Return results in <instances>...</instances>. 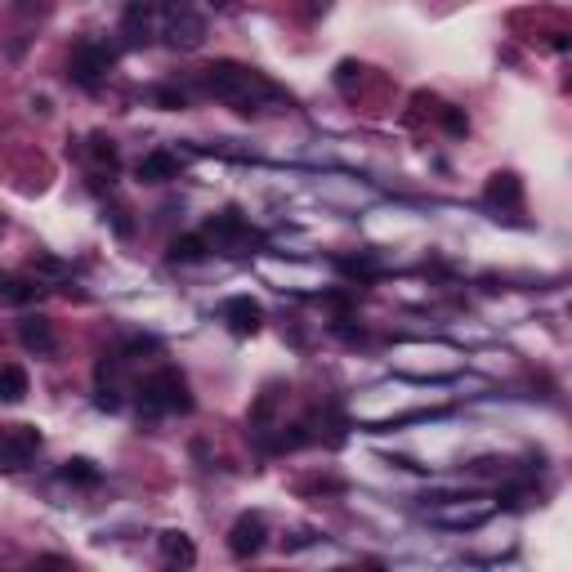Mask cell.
<instances>
[{
    "instance_id": "cell-4",
    "label": "cell",
    "mask_w": 572,
    "mask_h": 572,
    "mask_svg": "<svg viewBox=\"0 0 572 572\" xmlns=\"http://www.w3.org/2000/svg\"><path fill=\"white\" fill-rule=\"evenodd\" d=\"M112 63H116V54L107 50V45H99V41H76L72 54H67V76H72L76 85L95 90L107 72H112Z\"/></svg>"
},
{
    "instance_id": "cell-3",
    "label": "cell",
    "mask_w": 572,
    "mask_h": 572,
    "mask_svg": "<svg viewBox=\"0 0 572 572\" xmlns=\"http://www.w3.org/2000/svg\"><path fill=\"white\" fill-rule=\"evenodd\" d=\"M206 242H215L219 251H228V256H246V246H256L260 237H256V228L242 219V210H219V215H210L206 219V233H202Z\"/></svg>"
},
{
    "instance_id": "cell-20",
    "label": "cell",
    "mask_w": 572,
    "mask_h": 572,
    "mask_svg": "<svg viewBox=\"0 0 572 572\" xmlns=\"http://www.w3.org/2000/svg\"><path fill=\"white\" fill-rule=\"evenodd\" d=\"M354 81H363V63H340V72H336V85H340V90H349Z\"/></svg>"
},
{
    "instance_id": "cell-23",
    "label": "cell",
    "mask_w": 572,
    "mask_h": 572,
    "mask_svg": "<svg viewBox=\"0 0 572 572\" xmlns=\"http://www.w3.org/2000/svg\"><path fill=\"white\" fill-rule=\"evenodd\" d=\"M32 572H36V568H32Z\"/></svg>"
},
{
    "instance_id": "cell-15",
    "label": "cell",
    "mask_w": 572,
    "mask_h": 572,
    "mask_svg": "<svg viewBox=\"0 0 572 572\" xmlns=\"http://www.w3.org/2000/svg\"><path fill=\"white\" fill-rule=\"evenodd\" d=\"M27 398V371L18 363L0 366V403H23Z\"/></svg>"
},
{
    "instance_id": "cell-14",
    "label": "cell",
    "mask_w": 572,
    "mask_h": 572,
    "mask_svg": "<svg viewBox=\"0 0 572 572\" xmlns=\"http://www.w3.org/2000/svg\"><path fill=\"white\" fill-rule=\"evenodd\" d=\"M492 510H497L492 501H478V506H447V510H438V523H452V527H474V523L487 519Z\"/></svg>"
},
{
    "instance_id": "cell-11",
    "label": "cell",
    "mask_w": 572,
    "mask_h": 572,
    "mask_svg": "<svg viewBox=\"0 0 572 572\" xmlns=\"http://www.w3.org/2000/svg\"><path fill=\"white\" fill-rule=\"evenodd\" d=\"M139 179L144 184H170V179H179V156L166 153V148H156L139 161Z\"/></svg>"
},
{
    "instance_id": "cell-2",
    "label": "cell",
    "mask_w": 572,
    "mask_h": 572,
    "mask_svg": "<svg viewBox=\"0 0 572 572\" xmlns=\"http://www.w3.org/2000/svg\"><path fill=\"white\" fill-rule=\"evenodd\" d=\"M139 407L148 416H161V412H193V398H188V385L175 366H161L153 371L144 385H139Z\"/></svg>"
},
{
    "instance_id": "cell-12",
    "label": "cell",
    "mask_w": 572,
    "mask_h": 572,
    "mask_svg": "<svg viewBox=\"0 0 572 572\" xmlns=\"http://www.w3.org/2000/svg\"><path fill=\"white\" fill-rule=\"evenodd\" d=\"M487 202L501 210H523V179L519 175H492L487 184Z\"/></svg>"
},
{
    "instance_id": "cell-16",
    "label": "cell",
    "mask_w": 572,
    "mask_h": 572,
    "mask_svg": "<svg viewBox=\"0 0 572 572\" xmlns=\"http://www.w3.org/2000/svg\"><path fill=\"white\" fill-rule=\"evenodd\" d=\"M161 550H166L170 564H184V568L197 559V550H193V541H188L184 532H161Z\"/></svg>"
},
{
    "instance_id": "cell-13",
    "label": "cell",
    "mask_w": 572,
    "mask_h": 572,
    "mask_svg": "<svg viewBox=\"0 0 572 572\" xmlns=\"http://www.w3.org/2000/svg\"><path fill=\"white\" fill-rule=\"evenodd\" d=\"M148 27H153V9H148V5H125V14H121V36H125L130 45H144V41H148Z\"/></svg>"
},
{
    "instance_id": "cell-1",
    "label": "cell",
    "mask_w": 572,
    "mask_h": 572,
    "mask_svg": "<svg viewBox=\"0 0 572 572\" xmlns=\"http://www.w3.org/2000/svg\"><path fill=\"white\" fill-rule=\"evenodd\" d=\"M202 85H206V95L215 99H224V104H237V112H256L264 104H282V90L260 76V72H251V67H242V63H210L206 72H202Z\"/></svg>"
},
{
    "instance_id": "cell-5",
    "label": "cell",
    "mask_w": 572,
    "mask_h": 572,
    "mask_svg": "<svg viewBox=\"0 0 572 572\" xmlns=\"http://www.w3.org/2000/svg\"><path fill=\"white\" fill-rule=\"evenodd\" d=\"M36 452H41V429L36 425H9L0 434V466L5 469H23Z\"/></svg>"
},
{
    "instance_id": "cell-8",
    "label": "cell",
    "mask_w": 572,
    "mask_h": 572,
    "mask_svg": "<svg viewBox=\"0 0 572 572\" xmlns=\"http://www.w3.org/2000/svg\"><path fill=\"white\" fill-rule=\"evenodd\" d=\"M18 340H23V349H32L41 358H50L54 349H58V336H54L50 317H23L18 322Z\"/></svg>"
},
{
    "instance_id": "cell-19",
    "label": "cell",
    "mask_w": 572,
    "mask_h": 572,
    "mask_svg": "<svg viewBox=\"0 0 572 572\" xmlns=\"http://www.w3.org/2000/svg\"><path fill=\"white\" fill-rule=\"evenodd\" d=\"M443 130H447V135H466L469 116L461 112V107H443Z\"/></svg>"
},
{
    "instance_id": "cell-22",
    "label": "cell",
    "mask_w": 572,
    "mask_h": 572,
    "mask_svg": "<svg viewBox=\"0 0 572 572\" xmlns=\"http://www.w3.org/2000/svg\"><path fill=\"white\" fill-rule=\"evenodd\" d=\"M0 233H5V219H0Z\"/></svg>"
},
{
    "instance_id": "cell-17",
    "label": "cell",
    "mask_w": 572,
    "mask_h": 572,
    "mask_svg": "<svg viewBox=\"0 0 572 572\" xmlns=\"http://www.w3.org/2000/svg\"><path fill=\"white\" fill-rule=\"evenodd\" d=\"M67 483H85V487H95L99 478H104V469L95 466V461H85V457H72V461H63V469H58Z\"/></svg>"
},
{
    "instance_id": "cell-18",
    "label": "cell",
    "mask_w": 572,
    "mask_h": 572,
    "mask_svg": "<svg viewBox=\"0 0 572 572\" xmlns=\"http://www.w3.org/2000/svg\"><path fill=\"white\" fill-rule=\"evenodd\" d=\"M170 260L175 264H197L206 260V237H175V246H170Z\"/></svg>"
},
{
    "instance_id": "cell-9",
    "label": "cell",
    "mask_w": 572,
    "mask_h": 572,
    "mask_svg": "<svg viewBox=\"0 0 572 572\" xmlns=\"http://www.w3.org/2000/svg\"><path fill=\"white\" fill-rule=\"evenodd\" d=\"M202 18L193 14V9H170V27H166V36H170V45H184V50H193V45H202Z\"/></svg>"
},
{
    "instance_id": "cell-10",
    "label": "cell",
    "mask_w": 572,
    "mask_h": 572,
    "mask_svg": "<svg viewBox=\"0 0 572 572\" xmlns=\"http://www.w3.org/2000/svg\"><path fill=\"white\" fill-rule=\"evenodd\" d=\"M45 296V286L41 282H27V277H18V273H0V305H36Z\"/></svg>"
},
{
    "instance_id": "cell-7",
    "label": "cell",
    "mask_w": 572,
    "mask_h": 572,
    "mask_svg": "<svg viewBox=\"0 0 572 572\" xmlns=\"http://www.w3.org/2000/svg\"><path fill=\"white\" fill-rule=\"evenodd\" d=\"M219 317H224L237 336H256V331H260V322H264V309L251 300V296H233V300H224Z\"/></svg>"
},
{
    "instance_id": "cell-6",
    "label": "cell",
    "mask_w": 572,
    "mask_h": 572,
    "mask_svg": "<svg viewBox=\"0 0 572 572\" xmlns=\"http://www.w3.org/2000/svg\"><path fill=\"white\" fill-rule=\"evenodd\" d=\"M264 537H268V527H264L260 515H242V519L233 523V532H228V550L237 559H251V555L264 550Z\"/></svg>"
},
{
    "instance_id": "cell-21",
    "label": "cell",
    "mask_w": 572,
    "mask_h": 572,
    "mask_svg": "<svg viewBox=\"0 0 572 572\" xmlns=\"http://www.w3.org/2000/svg\"><path fill=\"white\" fill-rule=\"evenodd\" d=\"M156 104H161V107H170V112H175V107H184L188 99H184V90H156Z\"/></svg>"
}]
</instances>
